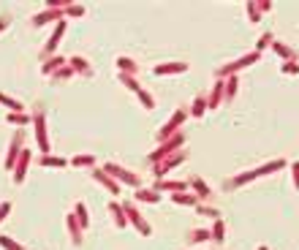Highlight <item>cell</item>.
Listing matches in <instances>:
<instances>
[{"mask_svg": "<svg viewBox=\"0 0 299 250\" xmlns=\"http://www.w3.org/2000/svg\"><path fill=\"white\" fill-rule=\"evenodd\" d=\"M33 122H36V142H38V147H41V152H49V136H46V120H44V114L36 112Z\"/></svg>", "mask_w": 299, "mask_h": 250, "instance_id": "1", "label": "cell"}, {"mask_svg": "<svg viewBox=\"0 0 299 250\" xmlns=\"http://www.w3.org/2000/svg\"><path fill=\"white\" fill-rule=\"evenodd\" d=\"M104 174H112V177H117V179H120V182H128V185H133V188L139 185L136 174H131V171H125L123 166H117V163H106Z\"/></svg>", "mask_w": 299, "mask_h": 250, "instance_id": "2", "label": "cell"}, {"mask_svg": "<svg viewBox=\"0 0 299 250\" xmlns=\"http://www.w3.org/2000/svg\"><path fill=\"white\" fill-rule=\"evenodd\" d=\"M123 212H125V221H131L133 226H136V229L141 231V234H150V226L141 221V215L136 212V209H133L131 204H123Z\"/></svg>", "mask_w": 299, "mask_h": 250, "instance_id": "3", "label": "cell"}, {"mask_svg": "<svg viewBox=\"0 0 299 250\" xmlns=\"http://www.w3.org/2000/svg\"><path fill=\"white\" fill-rule=\"evenodd\" d=\"M27 163H30V152L27 150H19V163L14 166V171H17V174H14V182H17V185H22V179H25Z\"/></svg>", "mask_w": 299, "mask_h": 250, "instance_id": "4", "label": "cell"}, {"mask_svg": "<svg viewBox=\"0 0 299 250\" xmlns=\"http://www.w3.org/2000/svg\"><path fill=\"white\" fill-rule=\"evenodd\" d=\"M280 166H283V163H280V161H275V163H270V166H264V169H256V171H250V174L237 177V179H234V185H242V182H248V179L261 177V174H266V171H275V169H280Z\"/></svg>", "mask_w": 299, "mask_h": 250, "instance_id": "5", "label": "cell"}, {"mask_svg": "<svg viewBox=\"0 0 299 250\" xmlns=\"http://www.w3.org/2000/svg\"><path fill=\"white\" fill-rule=\"evenodd\" d=\"M256 57H258V54L253 52V54H248V57H242V60H234V63H229V66H226V68H220V71H218V76H223V74H231V71H237V68H245L248 63H253Z\"/></svg>", "mask_w": 299, "mask_h": 250, "instance_id": "6", "label": "cell"}, {"mask_svg": "<svg viewBox=\"0 0 299 250\" xmlns=\"http://www.w3.org/2000/svg\"><path fill=\"white\" fill-rule=\"evenodd\" d=\"M93 177H96L104 188H109L112 193H120V185L114 182V177H106V174H104V169H96V171H93Z\"/></svg>", "mask_w": 299, "mask_h": 250, "instance_id": "7", "label": "cell"}, {"mask_svg": "<svg viewBox=\"0 0 299 250\" xmlns=\"http://www.w3.org/2000/svg\"><path fill=\"white\" fill-rule=\"evenodd\" d=\"M185 63H163V66H155V74L163 76V74H183L185 71Z\"/></svg>", "mask_w": 299, "mask_h": 250, "instance_id": "8", "label": "cell"}, {"mask_svg": "<svg viewBox=\"0 0 299 250\" xmlns=\"http://www.w3.org/2000/svg\"><path fill=\"white\" fill-rule=\"evenodd\" d=\"M63 30H66V22H63V19H60V25H57V27H54V33H52V38H49V44H46V49L41 52V54H44V57H46V54H52L54 49H57V41H60Z\"/></svg>", "mask_w": 299, "mask_h": 250, "instance_id": "9", "label": "cell"}, {"mask_svg": "<svg viewBox=\"0 0 299 250\" xmlns=\"http://www.w3.org/2000/svg\"><path fill=\"white\" fill-rule=\"evenodd\" d=\"M183 120H185V112H177V114L171 117V120H169V122L161 128V139H166V136H171V134H174V128H177V125L183 122Z\"/></svg>", "mask_w": 299, "mask_h": 250, "instance_id": "10", "label": "cell"}, {"mask_svg": "<svg viewBox=\"0 0 299 250\" xmlns=\"http://www.w3.org/2000/svg\"><path fill=\"white\" fill-rule=\"evenodd\" d=\"M177 144H183V136H177V139H171V142H166L163 147H158V150H155L153 155H150V161H158V158H163V155H166L169 150H174Z\"/></svg>", "mask_w": 299, "mask_h": 250, "instance_id": "11", "label": "cell"}, {"mask_svg": "<svg viewBox=\"0 0 299 250\" xmlns=\"http://www.w3.org/2000/svg\"><path fill=\"white\" fill-rule=\"evenodd\" d=\"M68 231L74 234V245H79L82 242V226H79V221H74V215H68Z\"/></svg>", "mask_w": 299, "mask_h": 250, "instance_id": "12", "label": "cell"}, {"mask_svg": "<svg viewBox=\"0 0 299 250\" xmlns=\"http://www.w3.org/2000/svg\"><path fill=\"white\" fill-rule=\"evenodd\" d=\"M109 212H112V217H114V223H117V226H120V229H123V226H125V223H128V221H125V212H123V207H120V204H109Z\"/></svg>", "mask_w": 299, "mask_h": 250, "instance_id": "13", "label": "cell"}, {"mask_svg": "<svg viewBox=\"0 0 299 250\" xmlns=\"http://www.w3.org/2000/svg\"><path fill=\"white\" fill-rule=\"evenodd\" d=\"M117 66H120L123 74H128V76H131V71L136 74V60H131V57H120V60H117Z\"/></svg>", "mask_w": 299, "mask_h": 250, "instance_id": "14", "label": "cell"}, {"mask_svg": "<svg viewBox=\"0 0 299 250\" xmlns=\"http://www.w3.org/2000/svg\"><path fill=\"white\" fill-rule=\"evenodd\" d=\"M60 66H63V60H60V57H52V60H46V63H44L41 74H44V76H46V74H54Z\"/></svg>", "mask_w": 299, "mask_h": 250, "instance_id": "15", "label": "cell"}, {"mask_svg": "<svg viewBox=\"0 0 299 250\" xmlns=\"http://www.w3.org/2000/svg\"><path fill=\"white\" fill-rule=\"evenodd\" d=\"M71 66H74V71L93 74V71H90V66H87V60H84V57H71Z\"/></svg>", "mask_w": 299, "mask_h": 250, "instance_id": "16", "label": "cell"}, {"mask_svg": "<svg viewBox=\"0 0 299 250\" xmlns=\"http://www.w3.org/2000/svg\"><path fill=\"white\" fill-rule=\"evenodd\" d=\"M76 221H79L82 229H87V226H90V217H87V209H84V204H76Z\"/></svg>", "mask_w": 299, "mask_h": 250, "instance_id": "17", "label": "cell"}, {"mask_svg": "<svg viewBox=\"0 0 299 250\" xmlns=\"http://www.w3.org/2000/svg\"><path fill=\"white\" fill-rule=\"evenodd\" d=\"M136 199H141V201H150V204H158V193H155V191H139L136 193Z\"/></svg>", "mask_w": 299, "mask_h": 250, "instance_id": "18", "label": "cell"}, {"mask_svg": "<svg viewBox=\"0 0 299 250\" xmlns=\"http://www.w3.org/2000/svg\"><path fill=\"white\" fill-rule=\"evenodd\" d=\"M0 104L9 106V109H14V112H22V104H19V101H14V98H9V96H3V92H0Z\"/></svg>", "mask_w": 299, "mask_h": 250, "instance_id": "19", "label": "cell"}, {"mask_svg": "<svg viewBox=\"0 0 299 250\" xmlns=\"http://www.w3.org/2000/svg\"><path fill=\"white\" fill-rule=\"evenodd\" d=\"M9 122H14V125H27L30 117L22 114V112H14V114H9Z\"/></svg>", "mask_w": 299, "mask_h": 250, "instance_id": "20", "label": "cell"}, {"mask_svg": "<svg viewBox=\"0 0 299 250\" xmlns=\"http://www.w3.org/2000/svg\"><path fill=\"white\" fill-rule=\"evenodd\" d=\"M120 82H123V84H128V90L139 92V82L133 79V76H128V74H120Z\"/></svg>", "mask_w": 299, "mask_h": 250, "instance_id": "21", "label": "cell"}, {"mask_svg": "<svg viewBox=\"0 0 299 250\" xmlns=\"http://www.w3.org/2000/svg\"><path fill=\"white\" fill-rule=\"evenodd\" d=\"M171 201H174V204H196V199L193 196H188V193H174V196H171Z\"/></svg>", "mask_w": 299, "mask_h": 250, "instance_id": "22", "label": "cell"}, {"mask_svg": "<svg viewBox=\"0 0 299 250\" xmlns=\"http://www.w3.org/2000/svg\"><path fill=\"white\" fill-rule=\"evenodd\" d=\"M0 247H6V250H22V245H17L11 237H0Z\"/></svg>", "mask_w": 299, "mask_h": 250, "instance_id": "23", "label": "cell"}, {"mask_svg": "<svg viewBox=\"0 0 299 250\" xmlns=\"http://www.w3.org/2000/svg\"><path fill=\"white\" fill-rule=\"evenodd\" d=\"M71 163H74V166H93V155H76Z\"/></svg>", "mask_w": 299, "mask_h": 250, "instance_id": "24", "label": "cell"}, {"mask_svg": "<svg viewBox=\"0 0 299 250\" xmlns=\"http://www.w3.org/2000/svg\"><path fill=\"white\" fill-rule=\"evenodd\" d=\"M220 96H223V82H218V84H215V92H212V101H210V106H212V109L218 106Z\"/></svg>", "mask_w": 299, "mask_h": 250, "instance_id": "25", "label": "cell"}, {"mask_svg": "<svg viewBox=\"0 0 299 250\" xmlns=\"http://www.w3.org/2000/svg\"><path fill=\"white\" fill-rule=\"evenodd\" d=\"M41 163H44V166H66V161H63V158H52V155H44Z\"/></svg>", "mask_w": 299, "mask_h": 250, "instance_id": "26", "label": "cell"}, {"mask_svg": "<svg viewBox=\"0 0 299 250\" xmlns=\"http://www.w3.org/2000/svg\"><path fill=\"white\" fill-rule=\"evenodd\" d=\"M68 76H74V68H71V66L57 68V71H54V79H68Z\"/></svg>", "mask_w": 299, "mask_h": 250, "instance_id": "27", "label": "cell"}, {"mask_svg": "<svg viewBox=\"0 0 299 250\" xmlns=\"http://www.w3.org/2000/svg\"><path fill=\"white\" fill-rule=\"evenodd\" d=\"M212 239H223V221H215V229H212Z\"/></svg>", "mask_w": 299, "mask_h": 250, "instance_id": "28", "label": "cell"}, {"mask_svg": "<svg viewBox=\"0 0 299 250\" xmlns=\"http://www.w3.org/2000/svg\"><path fill=\"white\" fill-rule=\"evenodd\" d=\"M158 188H163V191H174V193H177V191H183L185 185H180V182H158Z\"/></svg>", "mask_w": 299, "mask_h": 250, "instance_id": "29", "label": "cell"}, {"mask_svg": "<svg viewBox=\"0 0 299 250\" xmlns=\"http://www.w3.org/2000/svg\"><path fill=\"white\" fill-rule=\"evenodd\" d=\"M204 106H207V104H204V98H196V101H193V114H196V117L204 114Z\"/></svg>", "mask_w": 299, "mask_h": 250, "instance_id": "30", "label": "cell"}, {"mask_svg": "<svg viewBox=\"0 0 299 250\" xmlns=\"http://www.w3.org/2000/svg\"><path fill=\"white\" fill-rule=\"evenodd\" d=\"M66 14H71V17H79V14H84L82 6H66Z\"/></svg>", "mask_w": 299, "mask_h": 250, "instance_id": "31", "label": "cell"}, {"mask_svg": "<svg viewBox=\"0 0 299 250\" xmlns=\"http://www.w3.org/2000/svg\"><path fill=\"white\" fill-rule=\"evenodd\" d=\"M139 98H141V104H144L147 109H153V98H150V96H147V92L141 90V87H139Z\"/></svg>", "mask_w": 299, "mask_h": 250, "instance_id": "32", "label": "cell"}, {"mask_svg": "<svg viewBox=\"0 0 299 250\" xmlns=\"http://www.w3.org/2000/svg\"><path fill=\"white\" fill-rule=\"evenodd\" d=\"M9 212H11V201H3V204H0V221H6Z\"/></svg>", "mask_w": 299, "mask_h": 250, "instance_id": "33", "label": "cell"}, {"mask_svg": "<svg viewBox=\"0 0 299 250\" xmlns=\"http://www.w3.org/2000/svg\"><path fill=\"white\" fill-rule=\"evenodd\" d=\"M191 237H193V242H201V239H207L210 234H207V231H193Z\"/></svg>", "mask_w": 299, "mask_h": 250, "instance_id": "34", "label": "cell"}, {"mask_svg": "<svg viewBox=\"0 0 299 250\" xmlns=\"http://www.w3.org/2000/svg\"><path fill=\"white\" fill-rule=\"evenodd\" d=\"M275 49H278V54H283V57H291V49H286V46L275 44Z\"/></svg>", "mask_w": 299, "mask_h": 250, "instance_id": "35", "label": "cell"}, {"mask_svg": "<svg viewBox=\"0 0 299 250\" xmlns=\"http://www.w3.org/2000/svg\"><path fill=\"white\" fill-rule=\"evenodd\" d=\"M283 71H288V74H296V71H299V68L294 66V63H288V66H283Z\"/></svg>", "mask_w": 299, "mask_h": 250, "instance_id": "36", "label": "cell"}, {"mask_svg": "<svg viewBox=\"0 0 299 250\" xmlns=\"http://www.w3.org/2000/svg\"><path fill=\"white\" fill-rule=\"evenodd\" d=\"M266 41H270V36H261V38H258V49H264Z\"/></svg>", "mask_w": 299, "mask_h": 250, "instance_id": "37", "label": "cell"}, {"mask_svg": "<svg viewBox=\"0 0 299 250\" xmlns=\"http://www.w3.org/2000/svg\"><path fill=\"white\" fill-rule=\"evenodd\" d=\"M294 179H296V188H299V163L294 166Z\"/></svg>", "mask_w": 299, "mask_h": 250, "instance_id": "38", "label": "cell"}, {"mask_svg": "<svg viewBox=\"0 0 299 250\" xmlns=\"http://www.w3.org/2000/svg\"><path fill=\"white\" fill-rule=\"evenodd\" d=\"M6 27H9V19L3 17V19H0V30H6Z\"/></svg>", "mask_w": 299, "mask_h": 250, "instance_id": "39", "label": "cell"}]
</instances>
